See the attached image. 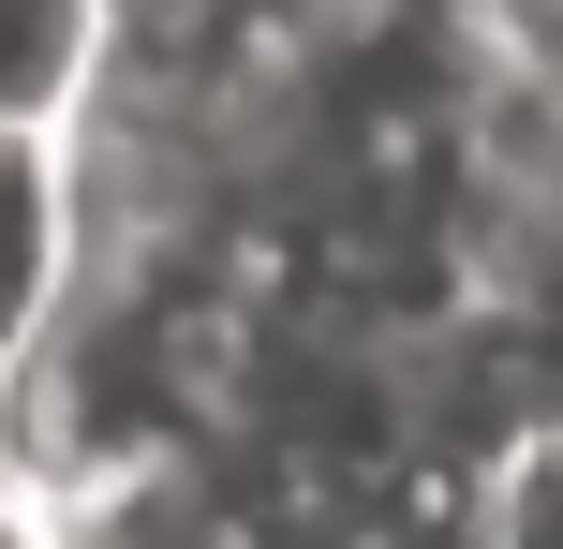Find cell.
<instances>
[{
    "label": "cell",
    "instance_id": "7a4b0ae2",
    "mask_svg": "<svg viewBox=\"0 0 563 549\" xmlns=\"http://www.w3.org/2000/svg\"><path fill=\"white\" fill-rule=\"evenodd\" d=\"M0 549H45V535H30V505H0Z\"/></svg>",
    "mask_w": 563,
    "mask_h": 549
},
{
    "label": "cell",
    "instance_id": "6da1fadb",
    "mask_svg": "<svg viewBox=\"0 0 563 549\" xmlns=\"http://www.w3.org/2000/svg\"><path fill=\"white\" fill-rule=\"evenodd\" d=\"M59 283H75V149L59 119H0V372L59 312Z\"/></svg>",
    "mask_w": 563,
    "mask_h": 549
}]
</instances>
